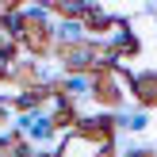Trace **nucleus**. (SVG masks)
<instances>
[{
  "label": "nucleus",
  "instance_id": "7ed1b4c3",
  "mask_svg": "<svg viewBox=\"0 0 157 157\" xmlns=\"http://www.w3.org/2000/svg\"><path fill=\"white\" fill-rule=\"evenodd\" d=\"M130 96L138 100L142 111L157 107V69H150V73H130Z\"/></svg>",
  "mask_w": 157,
  "mask_h": 157
},
{
  "label": "nucleus",
  "instance_id": "39448f33",
  "mask_svg": "<svg viewBox=\"0 0 157 157\" xmlns=\"http://www.w3.org/2000/svg\"><path fill=\"white\" fill-rule=\"evenodd\" d=\"M115 127L130 130V134H142V130L150 127V111H142V107H134V111H115Z\"/></svg>",
  "mask_w": 157,
  "mask_h": 157
},
{
  "label": "nucleus",
  "instance_id": "f03ea898",
  "mask_svg": "<svg viewBox=\"0 0 157 157\" xmlns=\"http://www.w3.org/2000/svg\"><path fill=\"white\" fill-rule=\"evenodd\" d=\"M92 84H96L92 73H61L58 96H65L69 107H73V104H84V100H92Z\"/></svg>",
  "mask_w": 157,
  "mask_h": 157
},
{
  "label": "nucleus",
  "instance_id": "20e7f679",
  "mask_svg": "<svg viewBox=\"0 0 157 157\" xmlns=\"http://www.w3.org/2000/svg\"><path fill=\"white\" fill-rule=\"evenodd\" d=\"M84 23H77V19H58L54 23V46H77V42H84Z\"/></svg>",
  "mask_w": 157,
  "mask_h": 157
},
{
  "label": "nucleus",
  "instance_id": "f257e3e1",
  "mask_svg": "<svg viewBox=\"0 0 157 157\" xmlns=\"http://www.w3.org/2000/svg\"><path fill=\"white\" fill-rule=\"evenodd\" d=\"M130 96V73L127 69H107V73H96V84H92V100H96L104 111H123Z\"/></svg>",
  "mask_w": 157,
  "mask_h": 157
}]
</instances>
